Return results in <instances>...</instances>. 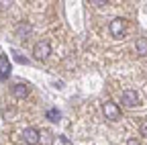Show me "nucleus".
I'll use <instances>...</instances> for the list:
<instances>
[{
    "label": "nucleus",
    "instance_id": "nucleus-1",
    "mask_svg": "<svg viewBox=\"0 0 147 145\" xmlns=\"http://www.w3.org/2000/svg\"><path fill=\"white\" fill-rule=\"evenodd\" d=\"M49 53H51V45H49V41H39V43H35V47H33V55H35V59H47L49 57Z\"/></svg>",
    "mask_w": 147,
    "mask_h": 145
},
{
    "label": "nucleus",
    "instance_id": "nucleus-2",
    "mask_svg": "<svg viewBox=\"0 0 147 145\" xmlns=\"http://www.w3.org/2000/svg\"><path fill=\"white\" fill-rule=\"evenodd\" d=\"M125 27H127V23H125V19H113L110 21V25H108V31H110V35L113 37H123V33H125Z\"/></svg>",
    "mask_w": 147,
    "mask_h": 145
},
{
    "label": "nucleus",
    "instance_id": "nucleus-3",
    "mask_svg": "<svg viewBox=\"0 0 147 145\" xmlns=\"http://www.w3.org/2000/svg\"><path fill=\"white\" fill-rule=\"evenodd\" d=\"M139 94L135 92V90H123L121 92V102L125 104V106H137L139 104Z\"/></svg>",
    "mask_w": 147,
    "mask_h": 145
},
{
    "label": "nucleus",
    "instance_id": "nucleus-4",
    "mask_svg": "<svg viewBox=\"0 0 147 145\" xmlns=\"http://www.w3.org/2000/svg\"><path fill=\"white\" fill-rule=\"evenodd\" d=\"M102 111H104V115H106V119H110V121H119L121 119V108L115 104V102H104L102 104Z\"/></svg>",
    "mask_w": 147,
    "mask_h": 145
},
{
    "label": "nucleus",
    "instance_id": "nucleus-5",
    "mask_svg": "<svg viewBox=\"0 0 147 145\" xmlns=\"http://www.w3.org/2000/svg\"><path fill=\"white\" fill-rule=\"evenodd\" d=\"M23 141L27 145H37L39 143V131H37L35 127H27V129L23 131Z\"/></svg>",
    "mask_w": 147,
    "mask_h": 145
},
{
    "label": "nucleus",
    "instance_id": "nucleus-6",
    "mask_svg": "<svg viewBox=\"0 0 147 145\" xmlns=\"http://www.w3.org/2000/svg\"><path fill=\"white\" fill-rule=\"evenodd\" d=\"M31 31H33L31 23L23 21V23H18V27H16V37H18V39H27L29 35H31Z\"/></svg>",
    "mask_w": 147,
    "mask_h": 145
},
{
    "label": "nucleus",
    "instance_id": "nucleus-7",
    "mask_svg": "<svg viewBox=\"0 0 147 145\" xmlns=\"http://www.w3.org/2000/svg\"><path fill=\"white\" fill-rule=\"evenodd\" d=\"M27 94H29V86H27V84L18 82V84L12 86V96H14V98H25Z\"/></svg>",
    "mask_w": 147,
    "mask_h": 145
},
{
    "label": "nucleus",
    "instance_id": "nucleus-8",
    "mask_svg": "<svg viewBox=\"0 0 147 145\" xmlns=\"http://www.w3.org/2000/svg\"><path fill=\"white\" fill-rule=\"evenodd\" d=\"M8 74H10V61L6 55H0V80L8 78Z\"/></svg>",
    "mask_w": 147,
    "mask_h": 145
},
{
    "label": "nucleus",
    "instance_id": "nucleus-9",
    "mask_svg": "<svg viewBox=\"0 0 147 145\" xmlns=\"http://www.w3.org/2000/svg\"><path fill=\"white\" fill-rule=\"evenodd\" d=\"M135 49H137L139 55H147V39L145 37H139L135 41Z\"/></svg>",
    "mask_w": 147,
    "mask_h": 145
},
{
    "label": "nucleus",
    "instance_id": "nucleus-10",
    "mask_svg": "<svg viewBox=\"0 0 147 145\" xmlns=\"http://www.w3.org/2000/svg\"><path fill=\"white\" fill-rule=\"evenodd\" d=\"M39 141H41V145H51L53 135H51L49 131H43V133H39Z\"/></svg>",
    "mask_w": 147,
    "mask_h": 145
},
{
    "label": "nucleus",
    "instance_id": "nucleus-11",
    "mask_svg": "<svg viewBox=\"0 0 147 145\" xmlns=\"http://www.w3.org/2000/svg\"><path fill=\"white\" fill-rule=\"evenodd\" d=\"M59 117H61V115H59L57 108H49V111H47V119H49V121H53V123H57V121H59Z\"/></svg>",
    "mask_w": 147,
    "mask_h": 145
},
{
    "label": "nucleus",
    "instance_id": "nucleus-12",
    "mask_svg": "<svg viewBox=\"0 0 147 145\" xmlns=\"http://www.w3.org/2000/svg\"><path fill=\"white\" fill-rule=\"evenodd\" d=\"M127 145H141V141L137 137H131V139H127Z\"/></svg>",
    "mask_w": 147,
    "mask_h": 145
},
{
    "label": "nucleus",
    "instance_id": "nucleus-13",
    "mask_svg": "<svg viewBox=\"0 0 147 145\" xmlns=\"http://www.w3.org/2000/svg\"><path fill=\"white\" fill-rule=\"evenodd\" d=\"M141 133H143V135L147 137V119H145V121L141 123Z\"/></svg>",
    "mask_w": 147,
    "mask_h": 145
},
{
    "label": "nucleus",
    "instance_id": "nucleus-14",
    "mask_svg": "<svg viewBox=\"0 0 147 145\" xmlns=\"http://www.w3.org/2000/svg\"><path fill=\"white\" fill-rule=\"evenodd\" d=\"M90 4H94V6H102V4H106L104 0H90Z\"/></svg>",
    "mask_w": 147,
    "mask_h": 145
}]
</instances>
